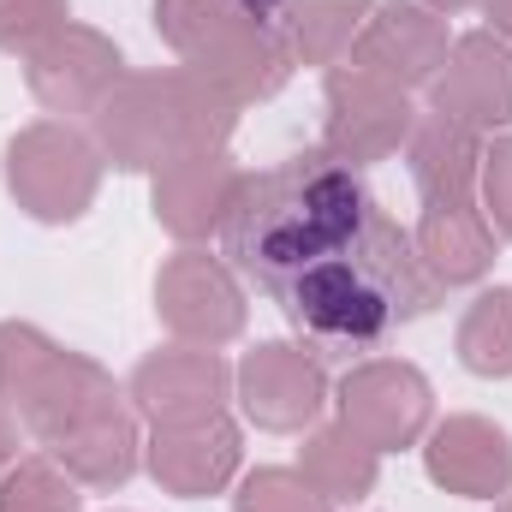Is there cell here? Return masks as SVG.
I'll list each match as a JSON object with an SVG mask.
<instances>
[{"label": "cell", "mask_w": 512, "mask_h": 512, "mask_svg": "<svg viewBox=\"0 0 512 512\" xmlns=\"http://www.w3.org/2000/svg\"><path fill=\"white\" fill-rule=\"evenodd\" d=\"M376 215L364 173L328 149H304L268 173H245V191L221 227V256L280 298L316 262L346 251L358 227Z\"/></svg>", "instance_id": "obj_1"}, {"label": "cell", "mask_w": 512, "mask_h": 512, "mask_svg": "<svg viewBox=\"0 0 512 512\" xmlns=\"http://www.w3.org/2000/svg\"><path fill=\"white\" fill-rule=\"evenodd\" d=\"M441 280L429 274V262L417 256L411 233L376 209L358 239L328 262H316L304 280H292L274 304L286 310V322L304 334V346L322 352H376L387 334H399L405 322L429 316L441 304Z\"/></svg>", "instance_id": "obj_2"}, {"label": "cell", "mask_w": 512, "mask_h": 512, "mask_svg": "<svg viewBox=\"0 0 512 512\" xmlns=\"http://www.w3.org/2000/svg\"><path fill=\"white\" fill-rule=\"evenodd\" d=\"M233 114L239 108L221 90H209L191 66L143 72V78H120L114 96L96 108V149L126 173H143V167L155 173L161 161L227 149Z\"/></svg>", "instance_id": "obj_3"}, {"label": "cell", "mask_w": 512, "mask_h": 512, "mask_svg": "<svg viewBox=\"0 0 512 512\" xmlns=\"http://www.w3.org/2000/svg\"><path fill=\"white\" fill-rule=\"evenodd\" d=\"M96 185H102V149L84 131L42 120L6 143V191L36 221H78L96 203Z\"/></svg>", "instance_id": "obj_4"}, {"label": "cell", "mask_w": 512, "mask_h": 512, "mask_svg": "<svg viewBox=\"0 0 512 512\" xmlns=\"http://www.w3.org/2000/svg\"><path fill=\"white\" fill-rule=\"evenodd\" d=\"M447 48H453V36H447L441 12H429L423 0H382L364 18L352 54L340 66H352L376 84H393V90H423V84H435Z\"/></svg>", "instance_id": "obj_5"}, {"label": "cell", "mask_w": 512, "mask_h": 512, "mask_svg": "<svg viewBox=\"0 0 512 512\" xmlns=\"http://www.w3.org/2000/svg\"><path fill=\"white\" fill-rule=\"evenodd\" d=\"M155 316L185 340V346H221L245 328V292L227 262L209 251H179L155 274Z\"/></svg>", "instance_id": "obj_6"}, {"label": "cell", "mask_w": 512, "mask_h": 512, "mask_svg": "<svg viewBox=\"0 0 512 512\" xmlns=\"http://www.w3.org/2000/svg\"><path fill=\"white\" fill-rule=\"evenodd\" d=\"M435 417V393L423 382L417 364H393V358H376V364H358L346 382H340V423L376 447V453H393V447H411Z\"/></svg>", "instance_id": "obj_7"}, {"label": "cell", "mask_w": 512, "mask_h": 512, "mask_svg": "<svg viewBox=\"0 0 512 512\" xmlns=\"http://www.w3.org/2000/svg\"><path fill=\"white\" fill-rule=\"evenodd\" d=\"M429 102L441 120L471 126L477 137L495 126H512V42L495 30H471L447 48Z\"/></svg>", "instance_id": "obj_8"}, {"label": "cell", "mask_w": 512, "mask_h": 512, "mask_svg": "<svg viewBox=\"0 0 512 512\" xmlns=\"http://www.w3.org/2000/svg\"><path fill=\"white\" fill-rule=\"evenodd\" d=\"M399 143H411V102L405 90L376 84L352 66H334L328 72V126H322V149L352 161V167H370L387 161Z\"/></svg>", "instance_id": "obj_9"}, {"label": "cell", "mask_w": 512, "mask_h": 512, "mask_svg": "<svg viewBox=\"0 0 512 512\" xmlns=\"http://www.w3.org/2000/svg\"><path fill=\"white\" fill-rule=\"evenodd\" d=\"M24 78H30V96L48 114H96L114 96V84L126 78V60L108 36H96L84 24H66L36 54H24Z\"/></svg>", "instance_id": "obj_10"}, {"label": "cell", "mask_w": 512, "mask_h": 512, "mask_svg": "<svg viewBox=\"0 0 512 512\" xmlns=\"http://www.w3.org/2000/svg\"><path fill=\"white\" fill-rule=\"evenodd\" d=\"M239 405L256 429H304L316 423V411L328 405V370L310 346H292V340H268L256 346L251 358L239 364Z\"/></svg>", "instance_id": "obj_11"}, {"label": "cell", "mask_w": 512, "mask_h": 512, "mask_svg": "<svg viewBox=\"0 0 512 512\" xmlns=\"http://www.w3.org/2000/svg\"><path fill=\"white\" fill-rule=\"evenodd\" d=\"M239 191H245V173L233 167L227 149H197V155L161 161L155 167V221L173 239H209L215 227H227Z\"/></svg>", "instance_id": "obj_12"}, {"label": "cell", "mask_w": 512, "mask_h": 512, "mask_svg": "<svg viewBox=\"0 0 512 512\" xmlns=\"http://www.w3.org/2000/svg\"><path fill=\"white\" fill-rule=\"evenodd\" d=\"M185 66H191L209 90H221L233 108L274 96V90L292 78V54H286L280 30H268L256 12H239V18H233L221 36H209Z\"/></svg>", "instance_id": "obj_13"}, {"label": "cell", "mask_w": 512, "mask_h": 512, "mask_svg": "<svg viewBox=\"0 0 512 512\" xmlns=\"http://www.w3.org/2000/svg\"><path fill=\"white\" fill-rule=\"evenodd\" d=\"M227 387L233 370L209 346H167L137 364L131 399L149 423H191V417H215L227 405Z\"/></svg>", "instance_id": "obj_14"}, {"label": "cell", "mask_w": 512, "mask_h": 512, "mask_svg": "<svg viewBox=\"0 0 512 512\" xmlns=\"http://www.w3.org/2000/svg\"><path fill=\"white\" fill-rule=\"evenodd\" d=\"M149 471H155V483H161L167 495H179V501L215 495V489L239 471V429L227 423V411L191 417V423H155Z\"/></svg>", "instance_id": "obj_15"}, {"label": "cell", "mask_w": 512, "mask_h": 512, "mask_svg": "<svg viewBox=\"0 0 512 512\" xmlns=\"http://www.w3.org/2000/svg\"><path fill=\"white\" fill-rule=\"evenodd\" d=\"M423 465L447 495H465V501H495V495L512 489V441L489 417L435 423L429 447H423Z\"/></svg>", "instance_id": "obj_16"}, {"label": "cell", "mask_w": 512, "mask_h": 512, "mask_svg": "<svg viewBox=\"0 0 512 512\" xmlns=\"http://www.w3.org/2000/svg\"><path fill=\"white\" fill-rule=\"evenodd\" d=\"M411 245H417V256L429 262V274L441 286H465V280H483L495 268V227L477 209V197L429 203L417 233H411Z\"/></svg>", "instance_id": "obj_17"}, {"label": "cell", "mask_w": 512, "mask_h": 512, "mask_svg": "<svg viewBox=\"0 0 512 512\" xmlns=\"http://www.w3.org/2000/svg\"><path fill=\"white\" fill-rule=\"evenodd\" d=\"M102 405H114V382H108V370L90 364L84 352H60V358L48 364L42 387L30 393V405H24L18 417L54 447L60 435H72V429H78L84 417H96Z\"/></svg>", "instance_id": "obj_18"}, {"label": "cell", "mask_w": 512, "mask_h": 512, "mask_svg": "<svg viewBox=\"0 0 512 512\" xmlns=\"http://www.w3.org/2000/svg\"><path fill=\"white\" fill-rule=\"evenodd\" d=\"M405 161H411V179H417V191L429 203L471 197L477 191V173H483V137L471 126H453V120L429 114L423 126H411Z\"/></svg>", "instance_id": "obj_19"}, {"label": "cell", "mask_w": 512, "mask_h": 512, "mask_svg": "<svg viewBox=\"0 0 512 512\" xmlns=\"http://www.w3.org/2000/svg\"><path fill=\"white\" fill-rule=\"evenodd\" d=\"M376 12V0H286L280 6V42L292 54V66H340L364 30V18Z\"/></svg>", "instance_id": "obj_20"}, {"label": "cell", "mask_w": 512, "mask_h": 512, "mask_svg": "<svg viewBox=\"0 0 512 512\" xmlns=\"http://www.w3.org/2000/svg\"><path fill=\"white\" fill-rule=\"evenodd\" d=\"M54 459L78 483H90V489H114V483H126L131 471H137V423L120 411V399H114L96 417H84L72 435H60L54 441Z\"/></svg>", "instance_id": "obj_21"}, {"label": "cell", "mask_w": 512, "mask_h": 512, "mask_svg": "<svg viewBox=\"0 0 512 512\" xmlns=\"http://www.w3.org/2000/svg\"><path fill=\"white\" fill-rule=\"evenodd\" d=\"M298 471L328 495V501H364L376 489V471H382V453L364 447L346 423H322L310 441H304V459Z\"/></svg>", "instance_id": "obj_22"}, {"label": "cell", "mask_w": 512, "mask_h": 512, "mask_svg": "<svg viewBox=\"0 0 512 512\" xmlns=\"http://www.w3.org/2000/svg\"><path fill=\"white\" fill-rule=\"evenodd\" d=\"M459 364L471 376H512V286L483 292L459 322Z\"/></svg>", "instance_id": "obj_23"}, {"label": "cell", "mask_w": 512, "mask_h": 512, "mask_svg": "<svg viewBox=\"0 0 512 512\" xmlns=\"http://www.w3.org/2000/svg\"><path fill=\"white\" fill-rule=\"evenodd\" d=\"M54 358H60V346H54L42 328H30V322H0V405H6V411H24Z\"/></svg>", "instance_id": "obj_24"}, {"label": "cell", "mask_w": 512, "mask_h": 512, "mask_svg": "<svg viewBox=\"0 0 512 512\" xmlns=\"http://www.w3.org/2000/svg\"><path fill=\"white\" fill-rule=\"evenodd\" d=\"M78 477L54 459H24L0 477V512H78Z\"/></svg>", "instance_id": "obj_25"}, {"label": "cell", "mask_w": 512, "mask_h": 512, "mask_svg": "<svg viewBox=\"0 0 512 512\" xmlns=\"http://www.w3.org/2000/svg\"><path fill=\"white\" fill-rule=\"evenodd\" d=\"M239 512H334V501L304 477V471H286V465H268V471H251L239 483Z\"/></svg>", "instance_id": "obj_26"}, {"label": "cell", "mask_w": 512, "mask_h": 512, "mask_svg": "<svg viewBox=\"0 0 512 512\" xmlns=\"http://www.w3.org/2000/svg\"><path fill=\"white\" fill-rule=\"evenodd\" d=\"M239 12H245L239 0H155V30L191 60V54H197L209 36H221Z\"/></svg>", "instance_id": "obj_27"}, {"label": "cell", "mask_w": 512, "mask_h": 512, "mask_svg": "<svg viewBox=\"0 0 512 512\" xmlns=\"http://www.w3.org/2000/svg\"><path fill=\"white\" fill-rule=\"evenodd\" d=\"M60 30H66V0H0V48L6 54H36Z\"/></svg>", "instance_id": "obj_28"}, {"label": "cell", "mask_w": 512, "mask_h": 512, "mask_svg": "<svg viewBox=\"0 0 512 512\" xmlns=\"http://www.w3.org/2000/svg\"><path fill=\"white\" fill-rule=\"evenodd\" d=\"M477 185H483V215H489V227H501V233L512 239V131L483 149Z\"/></svg>", "instance_id": "obj_29"}, {"label": "cell", "mask_w": 512, "mask_h": 512, "mask_svg": "<svg viewBox=\"0 0 512 512\" xmlns=\"http://www.w3.org/2000/svg\"><path fill=\"white\" fill-rule=\"evenodd\" d=\"M12 453H18V429H12V411L0 405V471H12Z\"/></svg>", "instance_id": "obj_30"}, {"label": "cell", "mask_w": 512, "mask_h": 512, "mask_svg": "<svg viewBox=\"0 0 512 512\" xmlns=\"http://www.w3.org/2000/svg\"><path fill=\"white\" fill-rule=\"evenodd\" d=\"M483 12H489L495 36H507V42H512V0H483Z\"/></svg>", "instance_id": "obj_31"}, {"label": "cell", "mask_w": 512, "mask_h": 512, "mask_svg": "<svg viewBox=\"0 0 512 512\" xmlns=\"http://www.w3.org/2000/svg\"><path fill=\"white\" fill-rule=\"evenodd\" d=\"M429 12H465V6H483V0H423Z\"/></svg>", "instance_id": "obj_32"}, {"label": "cell", "mask_w": 512, "mask_h": 512, "mask_svg": "<svg viewBox=\"0 0 512 512\" xmlns=\"http://www.w3.org/2000/svg\"><path fill=\"white\" fill-rule=\"evenodd\" d=\"M239 6H245V12H256V18H268V12H280L286 0H239Z\"/></svg>", "instance_id": "obj_33"}, {"label": "cell", "mask_w": 512, "mask_h": 512, "mask_svg": "<svg viewBox=\"0 0 512 512\" xmlns=\"http://www.w3.org/2000/svg\"><path fill=\"white\" fill-rule=\"evenodd\" d=\"M495 512H512V501H501V507H495Z\"/></svg>", "instance_id": "obj_34"}]
</instances>
